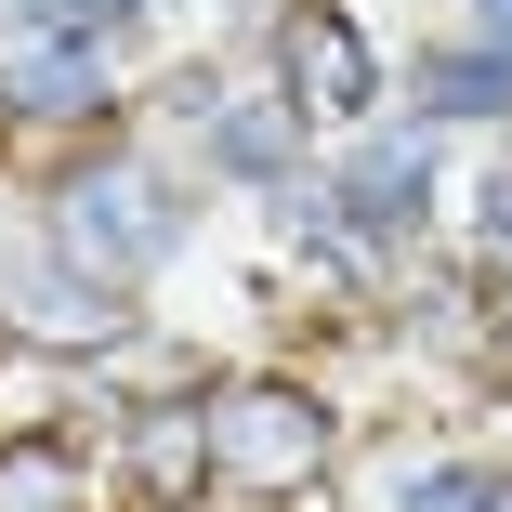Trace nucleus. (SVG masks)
<instances>
[{"mask_svg":"<svg viewBox=\"0 0 512 512\" xmlns=\"http://www.w3.org/2000/svg\"><path fill=\"white\" fill-rule=\"evenodd\" d=\"M473 14H486V40H499V53H512V0H473Z\"/></svg>","mask_w":512,"mask_h":512,"instance_id":"4468645a","label":"nucleus"},{"mask_svg":"<svg viewBox=\"0 0 512 512\" xmlns=\"http://www.w3.org/2000/svg\"><path fill=\"white\" fill-rule=\"evenodd\" d=\"M0 106L14 119H92L106 106V53L92 40H27L14 66H0Z\"/></svg>","mask_w":512,"mask_h":512,"instance_id":"6e6552de","label":"nucleus"},{"mask_svg":"<svg viewBox=\"0 0 512 512\" xmlns=\"http://www.w3.org/2000/svg\"><path fill=\"white\" fill-rule=\"evenodd\" d=\"M14 302H27L14 329H40V342H66V355H79V342H92V355L132 342V302H106L79 263H27V276H14Z\"/></svg>","mask_w":512,"mask_h":512,"instance_id":"0eeeda50","label":"nucleus"},{"mask_svg":"<svg viewBox=\"0 0 512 512\" xmlns=\"http://www.w3.org/2000/svg\"><path fill=\"white\" fill-rule=\"evenodd\" d=\"M421 106L434 119H512V53L486 40V53H434L421 66Z\"/></svg>","mask_w":512,"mask_h":512,"instance_id":"9d476101","label":"nucleus"},{"mask_svg":"<svg viewBox=\"0 0 512 512\" xmlns=\"http://www.w3.org/2000/svg\"><path fill=\"white\" fill-rule=\"evenodd\" d=\"M132 14H145V0H53V40H92V53H106Z\"/></svg>","mask_w":512,"mask_h":512,"instance_id":"f8f14e48","label":"nucleus"},{"mask_svg":"<svg viewBox=\"0 0 512 512\" xmlns=\"http://www.w3.org/2000/svg\"><path fill=\"white\" fill-rule=\"evenodd\" d=\"M0 342H14V316H0Z\"/></svg>","mask_w":512,"mask_h":512,"instance_id":"2eb2a0df","label":"nucleus"},{"mask_svg":"<svg viewBox=\"0 0 512 512\" xmlns=\"http://www.w3.org/2000/svg\"><path fill=\"white\" fill-rule=\"evenodd\" d=\"M197 158L237 171V184H302V106L289 92H224V106L197 119Z\"/></svg>","mask_w":512,"mask_h":512,"instance_id":"39448f33","label":"nucleus"},{"mask_svg":"<svg viewBox=\"0 0 512 512\" xmlns=\"http://www.w3.org/2000/svg\"><path fill=\"white\" fill-rule=\"evenodd\" d=\"M0 512H92V473L66 434H0Z\"/></svg>","mask_w":512,"mask_h":512,"instance_id":"1a4fd4ad","label":"nucleus"},{"mask_svg":"<svg viewBox=\"0 0 512 512\" xmlns=\"http://www.w3.org/2000/svg\"><path fill=\"white\" fill-rule=\"evenodd\" d=\"M486 276H499V289H512V171H499V184H486Z\"/></svg>","mask_w":512,"mask_h":512,"instance_id":"ddd939ff","label":"nucleus"},{"mask_svg":"<svg viewBox=\"0 0 512 512\" xmlns=\"http://www.w3.org/2000/svg\"><path fill=\"white\" fill-rule=\"evenodd\" d=\"M184 250V184L145 158H79L53 184V263H79L92 289H132Z\"/></svg>","mask_w":512,"mask_h":512,"instance_id":"f257e3e1","label":"nucleus"},{"mask_svg":"<svg viewBox=\"0 0 512 512\" xmlns=\"http://www.w3.org/2000/svg\"><path fill=\"white\" fill-rule=\"evenodd\" d=\"M329 197H342V224H355V237H421L434 145H421V132H381V145H355V171H342Z\"/></svg>","mask_w":512,"mask_h":512,"instance_id":"423d86ee","label":"nucleus"},{"mask_svg":"<svg viewBox=\"0 0 512 512\" xmlns=\"http://www.w3.org/2000/svg\"><path fill=\"white\" fill-rule=\"evenodd\" d=\"M329 460H342V407H329L316 381L250 368V381L211 394V486H263V499H289V486H316Z\"/></svg>","mask_w":512,"mask_h":512,"instance_id":"f03ea898","label":"nucleus"},{"mask_svg":"<svg viewBox=\"0 0 512 512\" xmlns=\"http://www.w3.org/2000/svg\"><path fill=\"white\" fill-rule=\"evenodd\" d=\"M119 473H132V512H197V486H211V394H145L132 434H119Z\"/></svg>","mask_w":512,"mask_h":512,"instance_id":"20e7f679","label":"nucleus"},{"mask_svg":"<svg viewBox=\"0 0 512 512\" xmlns=\"http://www.w3.org/2000/svg\"><path fill=\"white\" fill-rule=\"evenodd\" d=\"M276 79H289L302 119H368L381 106V53H368V27L342 0H289L276 14Z\"/></svg>","mask_w":512,"mask_h":512,"instance_id":"7ed1b4c3","label":"nucleus"},{"mask_svg":"<svg viewBox=\"0 0 512 512\" xmlns=\"http://www.w3.org/2000/svg\"><path fill=\"white\" fill-rule=\"evenodd\" d=\"M394 512H512V473H473V460L407 473V486H394Z\"/></svg>","mask_w":512,"mask_h":512,"instance_id":"9b49d317","label":"nucleus"}]
</instances>
